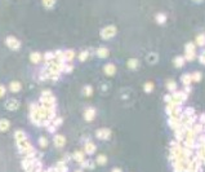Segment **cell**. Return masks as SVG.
I'll return each instance as SVG.
<instances>
[{
  "instance_id": "obj_6",
  "label": "cell",
  "mask_w": 205,
  "mask_h": 172,
  "mask_svg": "<svg viewBox=\"0 0 205 172\" xmlns=\"http://www.w3.org/2000/svg\"><path fill=\"white\" fill-rule=\"evenodd\" d=\"M184 62H186V60H184L183 56H178V57L174 58V65H175L177 67H182V66L184 65Z\"/></svg>"
},
{
  "instance_id": "obj_28",
  "label": "cell",
  "mask_w": 205,
  "mask_h": 172,
  "mask_svg": "<svg viewBox=\"0 0 205 172\" xmlns=\"http://www.w3.org/2000/svg\"><path fill=\"white\" fill-rule=\"evenodd\" d=\"M44 4H45V7L50 8V7L54 4V0H44Z\"/></svg>"
},
{
  "instance_id": "obj_8",
  "label": "cell",
  "mask_w": 205,
  "mask_h": 172,
  "mask_svg": "<svg viewBox=\"0 0 205 172\" xmlns=\"http://www.w3.org/2000/svg\"><path fill=\"white\" fill-rule=\"evenodd\" d=\"M5 108L9 109V110H14V109L18 108V102H17L16 100H11V101H8V102L5 104Z\"/></svg>"
},
{
  "instance_id": "obj_35",
  "label": "cell",
  "mask_w": 205,
  "mask_h": 172,
  "mask_svg": "<svg viewBox=\"0 0 205 172\" xmlns=\"http://www.w3.org/2000/svg\"><path fill=\"white\" fill-rule=\"evenodd\" d=\"M40 142H41V146H43V148H45V145H47V142H45V138H41V140H40Z\"/></svg>"
},
{
  "instance_id": "obj_30",
  "label": "cell",
  "mask_w": 205,
  "mask_h": 172,
  "mask_svg": "<svg viewBox=\"0 0 205 172\" xmlns=\"http://www.w3.org/2000/svg\"><path fill=\"white\" fill-rule=\"evenodd\" d=\"M199 60H200V62L202 63V65H205V51L200 54V57H199Z\"/></svg>"
},
{
  "instance_id": "obj_32",
  "label": "cell",
  "mask_w": 205,
  "mask_h": 172,
  "mask_svg": "<svg viewBox=\"0 0 205 172\" xmlns=\"http://www.w3.org/2000/svg\"><path fill=\"white\" fill-rule=\"evenodd\" d=\"M164 100H165V102H170L173 99H172V95H166L165 97H164Z\"/></svg>"
},
{
  "instance_id": "obj_36",
  "label": "cell",
  "mask_w": 205,
  "mask_h": 172,
  "mask_svg": "<svg viewBox=\"0 0 205 172\" xmlns=\"http://www.w3.org/2000/svg\"><path fill=\"white\" fill-rule=\"evenodd\" d=\"M112 172H121V169H114Z\"/></svg>"
},
{
  "instance_id": "obj_3",
  "label": "cell",
  "mask_w": 205,
  "mask_h": 172,
  "mask_svg": "<svg viewBox=\"0 0 205 172\" xmlns=\"http://www.w3.org/2000/svg\"><path fill=\"white\" fill-rule=\"evenodd\" d=\"M95 135H97V137H98V138H101V140H106V138H109V137H110L111 132H110L109 129H99V131H97V132H95Z\"/></svg>"
},
{
  "instance_id": "obj_13",
  "label": "cell",
  "mask_w": 205,
  "mask_h": 172,
  "mask_svg": "<svg viewBox=\"0 0 205 172\" xmlns=\"http://www.w3.org/2000/svg\"><path fill=\"white\" fill-rule=\"evenodd\" d=\"M54 142H56V145H57V146L62 148V146H63V144H65V138H63L62 136H56Z\"/></svg>"
},
{
  "instance_id": "obj_37",
  "label": "cell",
  "mask_w": 205,
  "mask_h": 172,
  "mask_svg": "<svg viewBox=\"0 0 205 172\" xmlns=\"http://www.w3.org/2000/svg\"><path fill=\"white\" fill-rule=\"evenodd\" d=\"M195 2H201V0H195Z\"/></svg>"
},
{
  "instance_id": "obj_27",
  "label": "cell",
  "mask_w": 205,
  "mask_h": 172,
  "mask_svg": "<svg viewBox=\"0 0 205 172\" xmlns=\"http://www.w3.org/2000/svg\"><path fill=\"white\" fill-rule=\"evenodd\" d=\"M92 92H93L92 87H85V88H84V93H85V96H92Z\"/></svg>"
},
{
  "instance_id": "obj_2",
  "label": "cell",
  "mask_w": 205,
  "mask_h": 172,
  "mask_svg": "<svg viewBox=\"0 0 205 172\" xmlns=\"http://www.w3.org/2000/svg\"><path fill=\"white\" fill-rule=\"evenodd\" d=\"M7 45L9 47V48H12V49H17V48H20V42L16 39V38H13V36H9V38H7Z\"/></svg>"
},
{
  "instance_id": "obj_11",
  "label": "cell",
  "mask_w": 205,
  "mask_h": 172,
  "mask_svg": "<svg viewBox=\"0 0 205 172\" xmlns=\"http://www.w3.org/2000/svg\"><path fill=\"white\" fill-rule=\"evenodd\" d=\"M128 67L129 69H137L138 67V60H136V58L129 60L128 61Z\"/></svg>"
},
{
  "instance_id": "obj_4",
  "label": "cell",
  "mask_w": 205,
  "mask_h": 172,
  "mask_svg": "<svg viewBox=\"0 0 205 172\" xmlns=\"http://www.w3.org/2000/svg\"><path fill=\"white\" fill-rule=\"evenodd\" d=\"M94 114H95V110H94L93 108L86 109V110H85V113H84V115H85V119H86V120H93Z\"/></svg>"
},
{
  "instance_id": "obj_26",
  "label": "cell",
  "mask_w": 205,
  "mask_h": 172,
  "mask_svg": "<svg viewBox=\"0 0 205 172\" xmlns=\"http://www.w3.org/2000/svg\"><path fill=\"white\" fill-rule=\"evenodd\" d=\"M74 157H75V159H76L77 162H83V160H84V158H83V153H75V154H74Z\"/></svg>"
},
{
  "instance_id": "obj_5",
  "label": "cell",
  "mask_w": 205,
  "mask_h": 172,
  "mask_svg": "<svg viewBox=\"0 0 205 172\" xmlns=\"http://www.w3.org/2000/svg\"><path fill=\"white\" fill-rule=\"evenodd\" d=\"M115 71H116V67H115L112 63H109V65L105 66V72H106L107 75H114Z\"/></svg>"
},
{
  "instance_id": "obj_10",
  "label": "cell",
  "mask_w": 205,
  "mask_h": 172,
  "mask_svg": "<svg viewBox=\"0 0 205 172\" xmlns=\"http://www.w3.org/2000/svg\"><path fill=\"white\" fill-rule=\"evenodd\" d=\"M9 128V122L5 120V119H2L0 120V131H7Z\"/></svg>"
},
{
  "instance_id": "obj_33",
  "label": "cell",
  "mask_w": 205,
  "mask_h": 172,
  "mask_svg": "<svg viewBox=\"0 0 205 172\" xmlns=\"http://www.w3.org/2000/svg\"><path fill=\"white\" fill-rule=\"evenodd\" d=\"M4 93H5V88L3 87V85H0V97H2Z\"/></svg>"
},
{
  "instance_id": "obj_25",
  "label": "cell",
  "mask_w": 205,
  "mask_h": 172,
  "mask_svg": "<svg viewBox=\"0 0 205 172\" xmlns=\"http://www.w3.org/2000/svg\"><path fill=\"white\" fill-rule=\"evenodd\" d=\"M152 89H154V84H152V83H146V84H145V91H146L147 93L151 92Z\"/></svg>"
},
{
  "instance_id": "obj_19",
  "label": "cell",
  "mask_w": 205,
  "mask_h": 172,
  "mask_svg": "<svg viewBox=\"0 0 205 172\" xmlns=\"http://www.w3.org/2000/svg\"><path fill=\"white\" fill-rule=\"evenodd\" d=\"M94 150H95V146H94L93 144H86V146H85V151H86L88 154L94 153Z\"/></svg>"
},
{
  "instance_id": "obj_16",
  "label": "cell",
  "mask_w": 205,
  "mask_h": 172,
  "mask_svg": "<svg viewBox=\"0 0 205 172\" xmlns=\"http://www.w3.org/2000/svg\"><path fill=\"white\" fill-rule=\"evenodd\" d=\"M11 89H12V92H18V91L21 89V84H20V83H16V81L11 83Z\"/></svg>"
},
{
  "instance_id": "obj_9",
  "label": "cell",
  "mask_w": 205,
  "mask_h": 172,
  "mask_svg": "<svg viewBox=\"0 0 205 172\" xmlns=\"http://www.w3.org/2000/svg\"><path fill=\"white\" fill-rule=\"evenodd\" d=\"M166 88H168L170 92H174V91L177 89V84H175V81H173V80H169V81L166 83Z\"/></svg>"
},
{
  "instance_id": "obj_24",
  "label": "cell",
  "mask_w": 205,
  "mask_h": 172,
  "mask_svg": "<svg viewBox=\"0 0 205 172\" xmlns=\"http://www.w3.org/2000/svg\"><path fill=\"white\" fill-rule=\"evenodd\" d=\"M186 52H195V44L193 43L186 44Z\"/></svg>"
},
{
  "instance_id": "obj_1",
  "label": "cell",
  "mask_w": 205,
  "mask_h": 172,
  "mask_svg": "<svg viewBox=\"0 0 205 172\" xmlns=\"http://www.w3.org/2000/svg\"><path fill=\"white\" fill-rule=\"evenodd\" d=\"M115 34H116V27H115V26H107L106 29L102 30L101 36L103 38V39H110V38H112Z\"/></svg>"
},
{
  "instance_id": "obj_18",
  "label": "cell",
  "mask_w": 205,
  "mask_h": 172,
  "mask_svg": "<svg viewBox=\"0 0 205 172\" xmlns=\"http://www.w3.org/2000/svg\"><path fill=\"white\" fill-rule=\"evenodd\" d=\"M195 56H196L195 52H186V54H184L183 57H184L186 61H192V60L195 58Z\"/></svg>"
},
{
  "instance_id": "obj_17",
  "label": "cell",
  "mask_w": 205,
  "mask_h": 172,
  "mask_svg": "<svg viewBox=\"0 0 205 172\" xmlns=\"http://www.w3.org/2000/svg\"><path fill=\"white\" fill-rule=\"evenodd\" d=\"M107 53H109V51H107L106 48H99V49H97V54H98L99 57H107Z\"/></svg>"
},
{
  "instance_id": "obj_21",
  "label": "cell",
  "mask_w": 205,
  "mask_h": 172,
  "mask_svg": "<svg viewBox=\"0 0 205 172\" xmlns=\"http://www.w3.org/2000/svg\"><path fill=\"white\" fill-rule=\"evenodd\" d=\"M147 60H148V62H150V63H155V62L157 61V54H155V53H151V54L147 57Z\"/></svg>"
},
{
  "instance_id": "obj_22",
  "label": "cell",
  "mask_w": 205,
  "mask_h": 172,
  "mask_svg": "<svg viewBox=\"0 0 205 172\" xmlns=\"http://www.w3.org/2000/svg\"><path fill=\"white\" fill-rule=\"evenodd\" d=\"M106 162H107V159H106L105 155H98V158H97V163L98 164H105Z\"/></svg>"
},
{
  "instance_id": "obj_23",
  "label": "cell",
  "mask_w": 205,
  "mask_h": 172,
  "mask_svg": "<svg viewBox=\"0 0 205 172\" xmlns=\"http://www.w3.org/2000/svg\"><path fill=\"white\" fill-rule=\"evenodd\" d=\"M31 61L35 62V63H38V62L40 61V54H39V53H32V54H31Z\"/></svg>"
},
{
  "instance_id": "obj_14",
  "label": "cell",
  "mask_w": 205,
  "mask_h": 172,
  "mask_svg": "<svg viewBox=\"0 0 205 172\" xmlns=\"http://www.w3.org/2000/svg\"><path fill=\"white\" fill-rule=\"evenodd\" d=\"M156 21H157V23H164L165 21H166V16L164 14V13H159L157 16H156Z\"/></svg>"
},
{
  "instance_id": "obj_20",
  "label": "cell",
  "mask_w": 205,
  "mask_h": 172,
  "mask_svg": "<svg viewBox=\"0 0 205 172\" xmlns=\"http://www.w3.org/2000/svg\"><path fill=\"white\" fill-rule=\"evenodd\" d=\"M191 79H192V81H200L201 80V72L191 74Z\"/></svg>"
},
{
  "instance_id": "obj_31",
  "label": "cell",
  "mask_w": 205,
  "mask_h": 172,
  "mask_svg": "<svg viewBox=\"0 0 205 172\" xmlns=\"http://www.w3.org/2000/svg\"><path fill=\"white\" fill-rule=\"evenodd\" d=\"M191 91H192V89H191V85H184V93L188 95Z\"/></svg>"
},
{
  "instance_id": "obj_29",
  "label": "cell",
  "mask_w": 205,
  "mask_h": 172,
  "mask_svg": "<svg viewBox=\"0 0 205 172\" xmlns=\"http://www.w3.org/2000/svg\"><path fill=\"white\" fill-rule=\"evenodd\" d=\"M88 54H89L88 52H83V53H81V54L79 56V60H80V61H84V60H85V58L88 57Z\"/></svg>"
},
{
  "instance_id": "obj_7",
  "label": "cell",
  "mask_w": 205,
  "mask_h": 172,
  "mask_svg": "<svg viewBox=\"0 0 205 172\" xmlns=\"http://www.w3.org/2000/svg\"><path fill=\"white\" fill-rule=\"evenodd\" d=\"M181 80H182V83H183L184 85H191V81H192L191 74H183L182 78H181Z\"/></svg>"
},
{
  "instance_id": "obj_15",
  "label": "cell",
  "mask_w": 205,
  "mask_h": 172,
  "mask_svg": "<svg viewBox=\"0 0 205 172\" xmlns=\"http://www.w3.org/2000/svg\"><path fill=\"white\" fill-rule=\"evenodd\" d=\"M183 113H184L186 117H192V115H195V109L193 108H186V109H183Z\"/></svg>"
},
{
  "instance_id": "obj_34",
  "label": "cell",
  "mask_w": 205,
  "mask_h": 172,
  "mask_svg": "<svg viewBox=\"0 0 205 172\" xmlns=\"http://www.w3.org/2000/svg\"><path fill=\"white\" fill-rule=\"evenodd\" d=\"M192 172H202V167H199V168H193Z\"/></svg>"
},
{
  "instance_id": "obj_12",
  "label": "cell",
  "mask_w": 205,
  "mask_h": 172,
  "mask_svg": "<svg viewBox=\"0 0 205 172\" xmlns=\"http://www.w3.org/2000/svg\"><path fill=\"white\" fill-rule=\"evenodd\" d=\"M196 43H197V45L202 47V45L205 44V34H200V35L196 38Z\"/></svg>"
}]
</instances>
